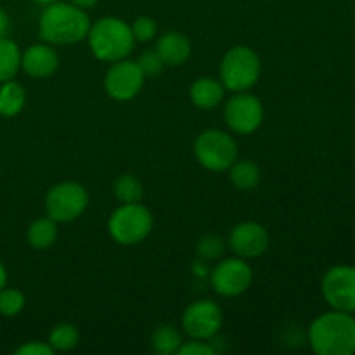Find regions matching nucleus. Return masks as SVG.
Returning a JSON list of instances; mask_svg holds the SVG:
<instances>
[{
	"label": "nucleus",
	"mask_w": 355,
	"mask_h": 355,
	"mask_svg": "<svg viewBox=\"0 0 355 355\" xmlns=\"http://www.w3.org/2000/svg\"><path fill=\"white\" fill-rule=\"evenodd\" d=\"M69 2H71L73 6L80 7V9L87 10V9H92V7H96L99 0H69Z\"/></svg>",
	"instance_id": "nucleus-31"
},
{
	"label": "nucleus",
	"mask_w": 355,
	"mask_h": 355,
	"mask_svg": "<svg viewBox=\"0 0 355 355\" xmlns=\"http://www.w3.org/2000/svg\"><path fill=\"white\" fill-rule=\"evenodd\" d=\"M153 231V214L141 203L121 205L107 220V232L116 243L125 246L144 241Z\"/></svg>",
	"instance_id": "nucleus-5"
},
{
	"label": "nucleus",
	"mask_w": 355,
	"mask_h": 355,
	"mask_svg": "<svg viewBox=\"0 0 355 355\" xmlns=\"http://www.w3.org/2000/svg\"><path fill=\"white\" fill-rule=\"evenodd\" d=\"M16 355H54V349L44 342H28L16 349Z\"/></svg>",
	"instance_id": "nucleus-29"
},
{
	"label": "nucleus",
	"mask_w": 355,
	"mask_h": 355,
	"mask_svg": "<svg viewBox=\"0 0 355 355\" xmlns=\"http://www.w3.org/2000/svg\"><path fill=\"white\" fill-rule=\"evenodd\" d=\"M7 286V270L3 267V263L0 262V290Z\"/></svg>",
	"instance_id": "nucleus-32"
},
{
	"label": "nucleus",
	"mask_w": 355,
	"mask_h": 355,
	"mask_svg": "<svg viewBox=\"0 0 355 355\" xmlns=\"http://www.w3.org/2000/svg\"><path fill=\"white\" fill-rule=\"evenodd\" d=\"M224 241H222L218 236L214 234H208L203 236V238L198 241V255L201 259H207V260H215L218 257L224 255Z\"/></svg>",
	"instance_id": "nucleus-25"
},
{
	"label": "nucleus",
	"mask_w": 355,
	"mask_h": 355,
	"mask_svg": "<svg viewBox=\"0 0 355 355\" xmlns=\"http://www.w3.org/2000/svg\"><path fill=\"white\" fill-rule=\"evenodd\" d=\"M26 298L19 290L14 288H2L0 290V315L3 318H14L24 309Z\"/></svg>",
	"instance_id": "nucleus-24"
},
{
	"label": "nucleus",
	"mask_w": 355,
	"mask_h": 355,
	"mask_svg": "<svg viewBox=\"0 0 355 355\" xmlns=\"http://www.w3.org/2000/svg\"><path fill=\"white\" fill-rule=\"evenodd\" d=\"M194 155L205 168L211 172H225L238 159V144L227 132L208 128L198 135Z\"/></svg>",
	"instance_id": "nucleus-6"
},
{
	"label": "nucleus",
	"mask_w": 355,
	"mask_h": 355,
	"mask_svg": "<svg viewBox=\"0 0 355 355\" xmlns=\"http://www.w3.org/2000/svg\"><path fill=\"white\" fill-rule=\"evenodd\" d=\"M179 355H215V349L207 343V340H193V342L182 343L177 350Z\"/></svg>",
	"instance_id": "nucleus-28"
},
{
	"label": "nucleus",
	"mask_w": 355,
	"mask_h": 355,
	"mask_svg": "<svg viewBox=\"0 0 355 355\" xmlns=\"http://www.w3.org/2000/svg\"><path fill=\"white\" fill-rule=\"evenodd\" d=\"M224 120L234 134L250 135L262 125L263 106L259 97L238 92L224 107Z\"/></svg>",
	"instance_id": "nucleus-8"
},
{
	"label": "nucleus",
	"mask_w": 355,
	"mask_h": 355,
	"mask_svg": "<svg viewBox=\"0 0 355 355\" xmlns=\"http://www.w3.org/2000/svg\"><path fill=\"white\" fill-rule=\"evenodd\" d=\"M224 85L211 76H201L191 85L189 96L194 106L200 110H214L224 99Z\"/></svg>",
	"instance_id": "nucleus-16"
},
{
	"label": "nucleus",
	"mask_w": 355,
	"mask_h": 355,
	"mask_svg": "<svg viewBox=\"0 0 355 355\" xmlns=\"http://www.w3.org/2000/svg\"><path fill=\"white\" fill-rule=\"evenodd\" d=\"M89 47L99 61L114 62L125 59L135 45L130 24L114 16H106L90 24Z\"/></svg>",
	"instance_id": "nucleus-3"
},
{
	"label": "nucleus",
	"mask_w": 355,
	"mask_h": 355,
	"mask_svg": "<svg viewBox=\"0 0 355 355\" xmlns=\"http://www.w3.org/2000/svg\"><path fill=\"white\" fill-rule=\"evenodd\" d=\"M9 28H10V19H9V14L0 7V38H6L7 33H9Z\"/></svg>",
	"instance_id": "nucleus-30"
},
{
	"label": "nucleus",
	"mask_w": 355,
	"mask_h": 355,
	"mask_svg": "<svg viewBox=\"0 0 355 355\" xmlns=\"http://www.w3.org/2000/svg\"><path fill=\"white\" fill-rule=\"evenodd\" d=\"M144 73L139 68L137 61L120 59L111 64L104 76V90L114 101H130L141 92L144 85Z\"/></svg>",
	"instance_id": "nucleus-9"
},
{
	"label": "nucleus",
	"mask_w": 355,
	"mask_h": 355,
	"mask_svg": "<svg viewBox=\"0 0 355 355\" xmlns=\"http://www.w3.org/2000/svg\"><path fill=\"white\" fill-rule=\"evenodd\" d=\"M31 2L40 3V6H49V3H54V2H58V0H31Z\"/></svg>",
	"instance_id": "nucleus-33"
},
{
	"label": "nucleus",
	"mask_w": 355,
	"mask_h": 355,
	"mask_svg": "<svg viewBox=\"0 0 355 355\" xmlns=\"http://www.w3.org/2000/svg\"><path fill=\"white\" fill-rule=\"evenodd\" d=\"M262 64L253 49L238 45L227 51L220 64V82L231 92H246L260 78Z\"/></svg>",
	"instance_id": "nucleus-4"
},
{
	"label": "nucleus",
	"mask_w": 355,
	"mask_h": 355,
	"mask_svg": "<svg viewBox=\"0 0 355 355\" xmlns=\"http://www.w3.org/2000/svg\"><path fill=\"white\" fill-rule=\"evenodd\" d=\"M80 342V333L75 324L62 322L58 324L49 335V345L54 349V352H68L73 350Z\"/></svg>",
	"instance_id": "nucleus-23"
},
{
	"label": "nucleus",
	"mask_w": 355,
	"mask_h": 355,
	"mask_svg": "<svg viewBox=\"0 0 355 355\" xmlns=\"http://www.w3.org/2000/svg\"><path fill=\"white\" fill-rule=\"evenodd\" d=\"M155 51L165 66H182L191 58V42L184 33L168 31L158 38Z\"/></svg>",
	"instance_id": "nucleus-15"
},
{
	"label": "nucleus",
	"mask_w": 355,
	"mask_h": 355,
	"mask_svg": "<svg viewBox=\"0 0 355 355\" xmlns=\"http://www.w3.org/2000/svg\"><path fill=\"white\" fill-rule=\"evenodd\" d=\"M113 193L121 205L141 203L142 198H144V187H142L141 180L137 177L125 173V175H120L114 180Z\"/></svg>",
	"instance_id": "nucleus-22"
},
{
	"label": "nucleus",
	"mask_w": 355,
	"mask_h": 355,
	"mask_svg": "<svg viewBox=\"0 0 355 355\" xmlns=\"http://www.w3.org/2000/svg\"><path fill=\"white\" fill-rule=\"evenodd\" d=\"M132 35H134L135 42H149L156 37V31H158V24L153 17L149 16H141L130 24Z\"/></svg>",
	"instance_id": "nucleus-26"
},
{
	"label": "nucleus",
	"mask_w": 355,
	"mask_h": 355,
	"mask_svg": "<svg viewBox=\"0 0 355 355\" xmlns=\"http://www.w3.org/2000/svg\"><path fill=\"white\" fill-rule=\"evenodd\" d=\"M21 49L10 38H0V83L9 82L21 69Z\"/></svg>",
	"instance_id": "nucleus-20"
},
{
	"label": "nucleus",
	"mask_w": 355,
	"mask_h": 355,
	"mask_svg": "<svg viewBox=\"0 0 355 355\" xmlns=\"http://www.w3.org/2000/svg\"><path fill=\"white\" fill-rule=\"evenodd\" d=\"M90 17L71 2L49 3L42 10L38 21V33L51 45H73L85 40L90 30Z\"/></svg>",
	"instance_id": "nucleus-1"
},
{
	"label": "nucleus",
	"mask_w": 355,
	"mask_h": 355,
	"mask_svg": "<svg viewBox=\"0 0 355 355\" xmlns=\"http://www.w3.org/2000/svg\"><path fill=\"white\" fill-rule=\"evenodd\" d=\"M180 345H182V336L172 324L158 326L151 336V349L158 355L177 354Z\"/></svg>",
	"instance_id": "nucleus-21"
},
{
	"label": "nucleus",
	"mask_w": 355,
	"mask_h": 355,
	"mask_svg": "<svg viewBox=\"0 0 355 355\" xmlns=\"http://www.w3.org/2000/svg\"><path fill=\"white\" fill-rule=\"evenodd\" d=\"M137 64L139 68L142 69V73H144V76H155L158 75V73H162L163 69V61L162 58L158 55V52L156 51H144L141 55H139L137 59Z\"/></svg>",
	"instance_id": "nucleus-27"
},
{
	"label": "nucleus",
	"mask_w": 355,
	"mask_h": 355,
	"mask_svg": "<svg viewBox=\"0 0 355 355\" xmlns=\"http://www.w3.org/2000/svg\"><path fill=\"white\" fill-rule=\"evenodd\" d=\"M252 267L245 259H224L211 270V288L220 297H239L250 288Z\"/></svg>",
	"instance_id": "nucleus-10"
},
{
	"label": "nucleus",
	"mask_w": 355,
	"mask_h": 355,
	"mask_svg": "<svg viewBox=\"0 0 355 355\" xmlns=\"http://www.w3.org/2000/svg\"><path fill=\"white\" fill-rule=\"evenodd\" d=\"M28 243L35 250H47L58 239V222L52 220L51 217H42L31 222L28 227Z\"/></svg>",
	"instance_id": "nucleus-17"
},
{
	"label": "nucleus",
	"mask_w": 355,
	"mask_h": 355,
	"mask_svg": "<svg viewBox=\"0 0 355 355\" xmlns=\"http://www.w3.org/2000/svg\"><path fill=\"white\" fill-rule=\"evenodd\" d=\"M26 103V94L24 89L14 80L3 82L0 87V114L2 116H16L23 111Z\"/></svg>",
	"instance_id": "nucleus-19"
},
{
	"label": "nucleus",
	"mask_w": 355,
	"mask_h": 355,
	"mask_svg": "<svg viewBox=\"0 0 355 355\" xmlns=\"http://www.w3.org/2000/svg\"><path fill=\"white\" fill-rule=\"evenodd\" d=\"M309 342L318 355H352L355 352V319L349 312H326L311 324Z\"/></svg>",
	"instance_id": "nucleus-2"
},
{
	"label": "nucleus",
	"mask_w": 355,
	"mask_h": 355,
	"mask_svg": "<svg viewBox=\"0 0 355 355\" xmlns=\"http://www.w3.org/2000/svg\"><path fill=\"white\" fill-rule=\"evenodd\" d=\"M89 207V193L78 182H59L51 187L45 196L47 217L59 222H73L83 215Z\"/></svg>",
	"instance_id": "nucleus-7"
},
{
	"label": "nucleus",
	"mask_w": 355,
	"mask_h": 355,
	"mask_svg": "<svg viewBox=\"0 0 355 355\" xmlns=\"http://www.w3.org/2000/svg\"><path fill=\"white\" fill-rule=\"evenodd\" d=\"M322 297L335 311L355 312V267H333L322 277Z\"/></svg>",
	"instance_id": "nucleus-11"
},
{
	"label": "nucleus",
	"mask_w": 355,
	"mask_h": 355,
	"mask_svg": "<svg viewBox=\"0 0 355 355\" xmlns=\"http://www.w3.org/2000/svg\"><path fill=\"white\" fill-rule=\"evenodd\" d=\"M21 68L33 78H47L59 68V55L51 44L30 45L21 54Z\"/></svg>",
	"instance_id": "nucleus-14"
},
{
	"label": "nucleus",
	"mask_w": 355,
	"mask_h": 355,
	"mask_svg": "<svg viewBox=\"0 0 355 355\" xmlns=\"http://www.w3.org/2000/svg\"><path fill=\"white\" fill-rule=\"evenodd\" d=\"M182 328L193 340H210L220 331L222 311L215 302H193L182 314Z\"/></svg>",
	"instance_id": "nucleus-12"
},
{
	"label": "nucleus",
	"mask_w": 355,
	"mask_h": 355,
	"mask_svg": "<svg viewBox=\"0 0 355 355\" xmlns=\"http://www.w3.org/2000/svg\"><path fill=\"white\" fill-rule=\"evenodd\" d=\"M269 232L259 222H241L232 229L229 246L239 259H259L269 248Z\"/></svg>",
	"instance_id": "nucleus-13"
},
{
	"label": "nucleus",
	"mask_w": 355,
	"mask_h": 355,
	"mask_svg": "<svg viewBox=\"0 0 355 355\" xmlns=\"http://www.w3.org/2000/svg\"><path fill=\"white\" fill-rule=\"evenodd\" d=\"M260 168L252 159H236L229 168L232 186L241 191H252L260 184Z\"/></svg>",
	"instance_id": "nucleus-18"
}]
</instances>
